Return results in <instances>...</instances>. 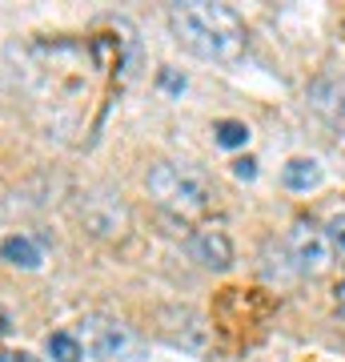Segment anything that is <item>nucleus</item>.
Masks as SVG:
<instances>
[{"label":"nucleus","instance_id":"ddd939ff","mask_svg":"<svg viewBox=\"0 0 345 362\" xmlns=\"http://www.w3.org/2000/svg\"><path fill=\"white\" fill-rule=\"evenodd\" d=\"M28 354H4V350H0V362H25Z\"/></svg>","mask_w":345,"mask_h":362},{"label":"nucleus","instance_id":"1a4fd4ad","mask_svg":"<svg viewBox=\"0 0 345 362\" xmlns=\"http://www.w3.org/2000/svg\"><path fill=\"white\" fill-rule=\"evenodd\" d=\"M49 358L52 362H80L85 358V350H80L77 334H49Z\"/></svg>","mask_w":345,"mask_h":362},{"label":"nucleus","instance_id":"4468645a","mask_svg":"<svg viewBox=\"0 0 345 362\" xmlns=\"http://www.w3.org/2000/svg\"><path fill=\"white\" fill-rule=\"evenodd\" d=\"M337 294H341V298H345V274H341V286H337Z\"/></svg>","mask_w":345,"mask_h":362},{"label":"nucleus","instance_id":"9b49d317","mask_svg":"<svg viewBox=\"0 0 345 362\" xmlns=\"http://www.w3.org/2000/svg\"><path fill=\"white\" fill-rule=\"evenodd\" d=\"M329 246H341L345 250V214H337V218H329Z\"/></svg>","mask_w":345,"mask_h":362},{"label":"nucleus","instance_id":"0eeeda50","mask_svg":"<svg viewBox=\"0 0 345 362\" xmlns=\"http://www.w3.org/2000/svg\"><path fill=\"white\" fill-rule=\"evenodd\" d=\"M321 177H325V173H321V161H313V157H293V161H285V169H282V185L293 189V194L317 189Z\"/></svg>","mask_w":345,"mask_h":362},{"label":"nucleus","instance_id":"f03ea898","mask_svg":"<svg viewBox=\"0 0 345 362\" xmlns=\"http://www.w3.org/2000/svg\"><path fill=\"white\" fill-rule=\"evenodd\" d=\"M149 194L157 197V206L173 209L181 218H197L213 206V181L189 161H161L149 169Z\"/></svg>","mask_w":345,"mask_h":362},{"label":"nucleus","instance_id":"6e6552de","mask_svg":"<svg viewBox=\"0 0 345 362\" xmlns=\"http://www.w3.org/2000/svg\"><path fill=\"white\" fill-rule=\"evenodd\" d=\"M0 258L13 262V266H20V270H40V246L32 242V238H4V246H0Z\"/></svg>","mask_w":345,"mask_h":362},{"label":"nucleus","instance_id":"f257e3e1","mask_svg":"<svg viewBox=\"0 0 345 362\" xmlns=\"http://www.w3.org/2000/svg\"><path fill=\"white\" fill-rule=\"evenodd\" d=\"M169 28L181 40V49H189L201 61L213 65H233L245 52V21L225 4H173L169 8Z\"/></svg>","mask_w":345,"mask_h":362},{"label":"nucleus","instance_id":"9d476101","mask_svg":"<svg viewBox=\"0 0 345 362\" xmlns=\"http://www.w3.org/2000/svg\"><path fill=\"white\" fill-rule=\"evenodd\" d=\"M213 133H217L221 149H241V145L249 141V125H245V121H221Z\"/></svg>","mask_w":345,"mask_h":362},{"label":"nucleus","instance_id":"39448f33","mask_svg":"<svg viewBox=\"0 0 345 362\" xmlns=\"http://www.w3.org/2000/svg\"><path fill=\"white\" fill-rule=\"evenodd\" d=\"M185 250H189V258L197 262V266H205V270H229L233 266V246L229 238L221 230H197L189 233V242H185Z\"/></svg>","mask_w":345,"mask_h":362},{"label":"nucleus","instance_id":"7ed1b4c3","mask_svg":"<svg viewBox=\"0 0 345 362\" xmlns=\"http://www.w3.org/2000/svg\"><path fill=\"white\" fill-rule=\"evenodd\" d=\"M80 350L85 354H92V358L101 362H125L128 354H133V334H128V326H121L116 318H85L80 322V334H77Z\"/></svg>","mask_w":345,"mask_h":362},{"label":"nucleus","instance_id":"423d86ee","mask_svg":"<svg viewBox=\"0 0 345 362\" xmlns=\"http://www.w3.org/2000/svg\"><path fill=\"white\" fill-rule=\"evenodd\" d=\"M309 105L329 121H345V81L341 77H317L309 85Z\"/></svg>","mask_w":345,"mask_h":362},{"label":"nucleus","instance_id":"f8f14e48","mask_svg":"<svg viewBox=\"0 0 345 362\" xmlns=\"http://www.w3.org/2000/svg\"><path fill=\"white\" fill-rule=\"evenodd\" d=\"M233 173H237L241 181H253L257 177V161L253 157H241V161H233Z\"/></svg>","mask_w":345,"mask_h":362},{"label":"nucleus","instance_id":"20e7f679","mask_svg":"<svg viewBox=\"0 0 345 362\" xmlns=\"http://www.w3.org/2000/svg\"><path fill=\"white\" fill-rule=\"evenodd\" d=\"M285 246H289V258H293L297 274H321L329 266V238L317 226H309V221H297L289 230Z\"/></svg>","mask_w":345,"mask_h":362}]
</instances>
